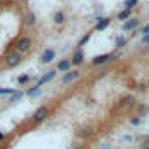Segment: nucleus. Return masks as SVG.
I'll list each match as a JSON object with an SVG mask.
<instances>
[{"mask_svg":"<svg viewBox=\"0 0 149 149\" xmlns=\"http://www.w3.org/2000/svg\"><path fill=\"white\" fill-rule=\"evenodd\" d=\"M130 125H132V127H139V125H142V116H139V114L132 116V118H130Z\"/></svg>","mask_w":149,"mask_h":149,"instance_id":"nucleus-22","label":"nucleus"},{"mask_svg":"<svg viewBox=\"0 0 149 149\" xmlns=\"http://www.w3.org/2000/svg\"><path fill=\"white\" fill-rule=\"evenodd\" d=\"M118 106H120V109H123V111H127V109H134L135 106H137V99L134 97V95H123L121 99H120V102H118Z\"/></svg>","mask_w":149,"mask_h":149,"instance_id":"nucleus-5","label":"nucleus"},{"mask_svg":"<svg viewBox=\"0 0 149 149\" xmlns=\"http://www.w3.org/2000/svg\"><path fill=\"white\" fill-rule=\"evenodd\" d=\"M148 111H149V108L146 104H137V114H139V116H144Z\"/></svg>","mask_w":149,"mask_h":149,"instance_id":"nucleus-24","label":"nucleus"},{"mask_svg":"<svg viewBox=\"0 0 149 149\" xmlns=\"http://www.w3.org/2000/svg\"><path fill=\"white\" fill-rule=\"evenodd\" d=\"M49 114H50V108H49V106H40V108H37L35 113L31 114V121H33V123H42L43 120L49 118Z\"/></svg>","mask_w":149,"mask_h":149,"instance_id":"nucleus-3","label":"nucleus"},{"mask_svg":"<svg viewBox=\"0 0 149 149\" xmlns=\"http://www.w3.org/2000/svg\"><path fill=\"white\" fill-rule=\"evenodd\" d=\"M125 45H127V37L125 35H118L116 40H114V47L116 49H123Z\"/></svg>","mask_w":149,"mask_h":149,"instance_id":"nucleus-19","label":"nucleus"},{"mask_svg":"<svg viewBox=\"0 0 149 149\" xmlns=\"http://www.w3.org/2000/svg\"><path fill=\"white\" fill-rule=\"evenodd\" d=\"M121 141H123V142H132V137H130V135H123Z\"/></svg>","mask_w":149,"mask_h":149,"instance_id":"nucleus-28","label":"nucleus"},{"mask_svg":"<svg viewBox=\"0 0 149 149\" xmlns=\"http://www.w3.org/2000/svg\"><path fill=\"white\" fill-rule=\"evenodd\" d=\"M71 68H73V64H71V59H68V57L57 61V66H56V70L61 71V73H66V71H70Z\"/></svg>","mask_w":149,"mask_h":149,"instance_id":"nucleus-12","label":"nucleus"},{"mask_svg":"<svg viewBox=\"0 0 149 149\" xmlns=\"http://www.w3.org/2000/svg\"><path fill=\"white\" fill-rule=\"evenodd\" d=\"M54 59H56V50L54 49L47 47V49L42 50V54H40V63L42 64H50V63H54Z\"/></svg>","mask_w":149,"mask_h":149,"instance_id":"nucleus-6","label":"nucleus"},{"mask_svg":"<svg viewBox=\"0 0 149 149\" xmlns=\"http://www.w3.org/2000/svg\"><path fill=\"white\" fill-rule=\"evenodd\" d=\"M14 47H16V50H17V52L26 54V52H30V50H31V47H33V38L28 37V35H23V37H19L17 40H16Z\"/></svg>","mask_w":149,"mask_h":149,"instance_id":"nucleus-1","label":"nucleus"},{"mask_svg":"<svg viewBox=\"0 0 149 149\" xmlns=\"http://www.w3.org/2000/svg\"><path fill=\"white\" fill-rule=\"evenodd\" d=\"M142 45H149V33L142 35Z\"/></svg>","mask_w":149,"mask_h":149,"instance_id":"nucleus-26","label":"nucleus"},{"mask_svg":"<svg viewBox=\"0 0 149 149\" xmlns=\"http://www.w3.org/2000/svg\"><path fill=\"white\" fill-rule=\"evenodd\" d=\"M108 63H111V54H99V56H94L90 61L92 66H104Z\"/></svg>","mask_w":149,"mask_h":149,"instance_id":"nucleus-8","label":"nucleus"},{"mask_svg":"<svg viewBox=\"0 0 149 149\" xmlns=\"http://www.w3.org/2000/svg\"><path fill=\"white\" fill-rule=\"evenodd\" d=\"M92 134H94V128H92L90 125H85V127H81V128L76 132V135H78L80 139H88Z\"/></svg>","mask_w":149,"mask_h":149,"instance_id":"nucleus-15","label":"nucleus"},{"mask_svg":"<svg viewBox=\"0 0 149 149\" xmlns=\"http://www.w3.org/2000/svg\"><path fill=\"white\" fill-rule=\"evenodd\" d=\"M70 59H71V64H73L74 68H78V66H81V64L85 63V54H83L81 49H76Z\"/></svg>","mask_w":149,"mask_h":149,"instance_id":"nucleus-9","label":"nucleus"},{"mask_svg":"<svg viewBox=\"0 0 149 149\" xmlns=\"http://www.w3.org/2000/svg\"><path fill=\"white\" fill-rule=\"evenodd\" d=\"M16 88H9V87H0V95H10Z\"/></svg>","mask_w":149,"mask_h":149,"instance_id":"nucleus-25","label":"nucleus"},{"mask_svg":"<svg viewBox=\"0 0 149 149\" xmlns=\"http://www.w3.org/2000/svg\"><path fill=\"white\" fill-rule=\"evenodd\" d=\"M3 139H5V132H2V130H0V142H2Z\"/></svg>","mask_w":149,"mask_h":149,"instance_id":"nucleus-29","label":"nucleus"},{"mask_svg":"<svg viewBox=\"0 0 149 149\" xmlns=\"http://www.w3.org/2000/svg\"><path fill=\"white\" fill-rule=\"evenodd\" d=\"M74 149H85V148H83L81 144H78V146H74Z\"/></svg>","mask_w":149,"mask_h":149,"instance_id":"nucleus-30","label":"nucleus"},{"mask_svg":"<svg viewBox=\"0 0 149 149\" xmlns=\"http://www.w3.org/2000/svg\"><path fill=\"white\" fill-rule=\"evenodd\" d=\"M146 139H149V134H148V135H146Z\"/></svg>","mask_w":149,"mask_h":149,"instance_id":"nucleus-31","label":"nucleus"},{"mask_svg":"<svg viewBox=\"0 0 149 149\" xmlns=\"http://www.w3.org/2000/svg\"><path fill=\"white\" fill-rule=\"evenodd\" d=\"M23 97H24V92H21V90H14V92L10 94V97H9V102H10V104H16V102H19Z\"/></svg>","mask_w":149,"mask_h":149,"instance_id":"nucleus-17","label":"nucleus"},{"mask_svg":"<svg viewBox=\"0 0 149 149\" xmlns=\"http://www.w3.org/2000/svg\"><path fill=\"white\" fill-rule=\"evenodd\" d=\"M80 76H81V71H80L78 68H71L70 71H66V73L63 74L61 83H63V85H70V83H73L74 80H78Z\"/></svg>","mask_w":149,"mask_h":149,"instance_id":"nucleus-4","label":"nucleus"},{"mask_svg":"<svg viewBox=\"0 0 149 149\" xmlns=\"http://www.w3.org/2000/svg\"><path fill=\"white\" fill-rule=\"evenodd\" d=\"M40 94H42V87H40V85H37V83L26 90V97H31V99H33V97H38Z\"/></svg>","mask_w":149,"mask_h":149,"instance_id":"nucleus-16","label":"nucleus"},{"mask_svg":"<svg viewBox=\"0 0 149 149\" xmlns=\"http://www.w3.org/2000/svg\"><path fill=\"white\" fill-rule=\"evenodd\" d=\"M57 73H59L57 70H50V71H47V73H43V74H42V76H40V78L37 80V85H40V87H42V85H45V83H49V81H52V80L56 78V74H57Z\"/></svg>","mask_w":149,"mask_h":149,"instance_id":"nucleus-10","label":"nucleus"},{"mask_svg":"<svg viewBox=\"0 0 149 149\" xmlns=\"http://www.w3.org/2000/svg\"><path fill=\"white\" fill-rule=\"evenodd\" d=\"M23 23H24V26H26V28H35V26H37V16H35V12L26 10Z\"/></svg>","mask_w":149,"mask_h":149,"instance_id":"nucleus-11","label":"nucleus"},{"mask_svg":"<svg viewBox=\"0 0 149 149\" xmlns=\"http://www.w3.org/2000/svg\"><path fill=\"white\" fill-rule=\"evenodd\" d=\"M141 149H149V139H146V137H144V142H142Z\"/></svg>","mask_w":149,"mask_h":149,"instance_id":"nucleus-27","label":"nucleus"},{"mask_svg":"<svg viewBox=\"0 0 149 149\" xmlns=\"http://www.w3.org/2000/svg\"><path fill=\"white\" fill-rule=\"evenodd\" d=\"M90 37H92V33H85L83 37L80 38V40H78V49H81V47H83V45L90 40Z\"/></svg>","mask_w":149,"mask_h":149,"instance_id":"nucleus-23","label":"nucleus"},{"mask_svg":"<svg viewBox=\"0 0 149 149\" xmlns=\"http://www.w3.org/2000/svg\"><path fill=\"white\" fill-rule=\"evenodd\" d=\"M66 12L64 10H56L54 12V16H52V21H54V24L56 26H63L64 23H66Z\"/></svg>","mask_w":149,"mask_h":149,"instance_id":"nucleus-13","label":"nucleus"},{"mask_svg":"<svg viewBox=\"0 0 149 149\" xmlns=\"http://www.w3.org/2000/svg\"><path fill=\"white\" fill-rule=\"evenodd\" d=\"M137 5H139V0H125L123 2V9H128V10H134Z\"/></svg>","mask_w":149,"mask_h":149,"instance_id":"nucleus-20","label":"nucleus"},{"mask_svg":"<svg viewBox=\"0 0 149 149\" xmlns=\"http://www.w3.org/2000/svg\"><path fill=\"white\" fill-rule=\"evenodd\" d=\"M139 24H141V19H139V17H130V19L123 21L121 30H123L125 33H128V31H135V30H139Z\"/></svg>","mask_w":149,"mask_h":149,"instance_id":"nucleus-7","label":"nucleus"},{"mask_svg":"<svg viewBox=\"0 0 149 149\" xmlns=\"http://www.w3.org/2000/svg\"><path fill=\"white\" fill-rule=\"evenodd\" d=\"M132 17V10H128V9H121L120 12H118V16H116V19L118 21H127V19H130Z\"/></svg>","mask_w":149,"mask_h":149,"instance_id":"nucleus-18","label":"nucleus"},{"mask_svg":"<svg viewBox=\"0 0 149 149\" xmlns=\"http://www.w3.org/2000/svg\"><path fill=\"white\" fill-rule=\"evenodd\" d=\"M30 81H31V76H30V74H19V76H17V83H19V85H28V83H30Z\"/></svg>","mask_w":149,"mask_h":149,"instance_id":"nucleus-21","label":"nucleus"},{"mask_svg":"<svg viewBox=\"0 0 149 149\" xmlns=\"http://www.w3.org/2000/svg\"><path fill=\"white\" fill-rule=\"evenodd\" d=\"M95 21H97L95 23V31H104L111 24V17H97Z\"/></svg>","mask_w":149,"mask_h":149,"instance_id":"nucleus-14","label":"nucleus"},{"mask_svg":"<svg viewBox=\"0 0 149 149\" xmlns=\"http://www.w3.org/2000/svg\"><path fill=\"white\" fill-rule=\"evenodd\" d=\"M21 63H23V54L17 52L16 49H14V50H9V52L5 54V66H7V68H16V66H19Z\"/></svg>","mask_w":149,"mask_h":149,"instance_id":"nucleus-2","label":"nucleus"}]
</instances>
